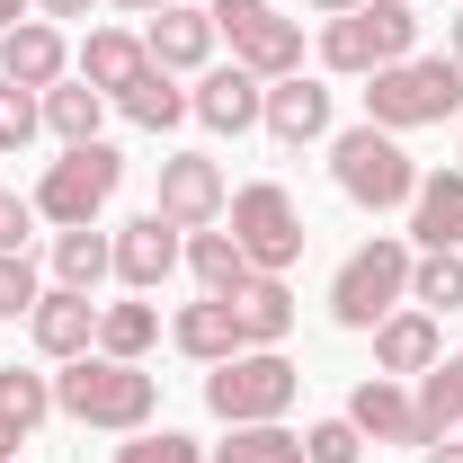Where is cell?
<instances>
[{
    "instance_id": "cell-1",
    "label": "cell",
    "mask_w": 463,
    "mask_h": 463,
    "mask_svg": "<svg viewBox=\"0 0 463 463\" xmlns=\"http://www.w3.org/2000/svg\"><path fill=\"white\" fill-rule=\"evenodd\" d=\"M54 410H62V419H80V428H116V437H134V428H152L161 383H152L143 365H125V356H71V365L54 374Z\"/></svg>"
},
{
    "instance_id": "cell-2",
    "label": "cell",
    "mask_w": 463,
    "mask_h": 463,
    "mask_svg": "<svg viewBox=\"0 0 463 463\" xmlns=\"http://www.w3.org/2000/svg\"><path fill=\"white\" fill-rule=\"evenodd\" d=\"M446 116H463V62H455V54L383 62V71H374V90H365V125H383V134L446 125Z\"/></svg>"
},
{
    "instance_id": "cell-3",
    "label": "cell",
    "mask_w": 463,
    "mask_h": 463,
    "mask_svg": "<svg viewBox=\"0 0 463 463\" xmlns=\"http://www.w3.org/2000/svg\"><path fill=\"white\" fill-rule=\"evenodd\" d=\"M294 392H303V374H294L277 347H241L223 356L214 374H205V410L223 419V428H259V419H286Z\"/></svg>"
},
{
    "instance_id": "cell-4",
    "label": "cell",
    "mask_w": 463,
    "mask_h": 463,
    "mask_svg": "<svg viewBox=\"0 0 463 463\" xmlns=\"http://www.w3.org/2000/svg\"><path fill=\"white\" fill-rule=\"evenodd\" d=\"M410 45H419L410 0H356L347 18L321 27V62H330V71H356V80H374L383 62H410Z\"/></svg>"
},
{
    "instance_id": "cell-5",
    "label": "cell",
    "mask_w": 463,
    "mask_h": 463,
    "mask_svg": "<svg viewBox=\"0 0 463 463\" xmlns=\"http://www.w3.org/2000/svg\"><path fill=\"white\" fill-rule=\"evenodd\" d=\"M330 170H339V187L365 205V214H383V205H410V196H419V170H410L402 134H383V125H347L339 143H330Z\"/></svg>"
},
{
    "instance_id": "cell-6",
    "label": "cell",
    "mask_w": 463,
    "mask_h": 463,
    "mask_svg": "<svg viewBox=\"0 0 463 463\" xmlns=\"http://www.w3.org/2000/svg\"><path fill=\"white\" fill-rule=\"evenodd\" d=\"M402 294H410V241H365L330 277V312H339V330H374V321H392Z\"/></svg>"
},
{
    "instance_id": "cell-7",
    "label": "cell",
    "mask_w": 463,
    "mask_h": 463,
    "mask_svg": "<svg viewBox=\"0 0 463 463\" xmlns=\"http://www.w3.org/2000/svg\"><path fill=\"white\" fill-rule=\"evenodd\" d=\"M116 187H125V152H108V143H71L54 170L36 178V214L45 223H99V205H108Z\"/></svg>"
},
{
    "instance_id": "cell-8",
    "label": "cell",
    "mask_w": 463,
    "mask_h": 463,
    "mask_svg": "<svg viewBox=\"0 0 463 463\" xmlns=\"http://www.w3.org/2000/svg\"><path fill=\"white\" fill-rule=\"evenodd\" d=\"M223 214H232V241L250 250V268H259V277H286L294 259H303V214H294V196L277 187V178L241 187Z\"/></svg>"
},
{
    "instance_id": "cell-9",
    "label": "cell",
    "mask_w": 463,
    "mask_h": 463,
    "mask_svg": "<svg viewBox=\"0 0 463 463\" xmlns=\"http://www.w3.org/2000/svg\"><path fill=\"white\" fill-rule=\"evenodd\" d=\"M205 18H214V36H232V62H241V71H259V80L303 71V27L277 18L268 0H214Z\"/></svg>"
},
{
    "instance_id": "cell-10",
    "label": "cell",
    "mask_w": 463,
    "mask_h": 463,
    "mask_svg": "<svg viewBox=\"0 0 463 463\" xmlns=\"http://www.w3.org/2000/svg\"><path fill=\"white\" fill-rule=\"evenodd\" d=\"M223 205H232V187H223V170L205 161V152H170L161 161V223H178V232H205V223H223Z\"/></svg>"
},
{
    "instance_id": "cell-11",
    "label": "cell",
    "mask_w": 463,
    "mask_h": 463,
    "mask_svg": "<svg viewBox=\"0 0 463 463\" xmlns=\"http://www.w3.org/2000/svg\"><path fill=\"white\" fill-rule=\"evenodd\" d=\"M347 428L374 437V446H419L428 455V428H419V402L402 392V374H365L356 402H347Z\"/></svg>"
},
{
    "instance_id": "cell-12",
    "label": "cell",
    "mask_w": 463,
    "mask_h": 463,
    "mask_svg": "<svg viewBox=\"0 0 463 463\" xmlns=\"http://www.w3.org/2000/svg\"><path fill=\"white\" fill-rule=\"evenodd\" d=\"M62 62H71V45H62L54 18H18V27L0 36V80H18V90H36V99L62 80Z\"/></svg>"
},
{
    "instance_id": "cell-13",
    "label": "cell",
    "mask_w": 463,
    "mask_h": 463,
    "mask_svg": "<svg viewBox=\"0 0 463 463\" xmlns=\"http://www.w3.org/2000/svg\"><path fill=\"white\" fill-rule=\"evenodd\" d=\"M178 250H187V241H178V223H161V214H134V223L116 232V277H125L134 294H152V286L178 268Z\"/></svg>"
},
{
    "instance_id": "cell-14",
    "label": "cell",
    "mask_w": 463,
    "mask_h": 463,
    "mask_svg": "<svg viewBox=\"0 0 463 463\" xmlns=\"http://www.w3.org/2000/svg\"><path fill=\"white\" fill-rule=\"evenodd\" d=\"M187 108L205 116L214 134H250L259 108H268V80H259V71H241V62H223V71H205V80H196V99H187Z\"/></svg>"
},
{
    "instance_id": "cell-15",
    "label": "cell",
    "mask_w": 463,
    "mask_h": 463,
    "mask_svg": "<svg viewBox=\"0 0 463 463\" xmlns=\"http://www.w3.org/2000/svg\"><path fill=\"white\" fill-rule=\"evenodd\" d=\"M259 125H268L277 143H321V134H330V90H321V80H303V71H286V80H268Z\"/></svg>"
},
{
    "instance_id": "cell-16",
    "label": "cell",
    "mask_w": 463,
    "mask_h": 463,
    "mask_svg": "<svg viewBox=\"0 0 463 463\" xmlns=\"http://www.w3.org/2000/svg\"><path fill=\"white\" fill-rule=\"evenodd\" d=\"M27 330H36L45 356L71 365V356H90V347H99V303H90V294H71V286H54L36 312H27Z\"/></svg>"
},
{
    "instance_id": "cell-17",
    "label": "cell",
    "mask_w": 463,
    "mask_h": 463,
    "mask_svg": "<svg viewBox=\"0 0 463 463\" xmlns=\"http://www.w3.org/2000/svg\"><path fill=\"white\" fill-rule=\"evenodd\" d=\"M143 54L161 62V71H196V62L214 54V18L205 9H152V27H143Z\"/></svg>"
},
{
    "instance_id": "cell-18",
    "label": "cell",
    "mask_w": 463,
    "mask_h": 463,
    "mask_svg": "<svg viewBox=\"0 0 463 463\" xmlns=\"http://www.w3.org/2000/svg\"><path fill=\"white\" fill-rule=\"evenodd\" d=\"M143 71H152V54H143V36H125V27H99V36L80 45V80H90L99 99H125Z\"/></svg>"
},
{
    "instance_id": "cell-19",
    "label": "cell",
    "mask_w": 463,
    "mask_h": 463,
    "mask_svg": "<svg viewBox=\"0 0 463 463\" xmlns=\"http://www.w3.org/2000/svg\"><path fill=\"white\" fill-rule=\"evenodd\" d=\"M170 339L187 347V356H196V365H223V356H241V312H232L223 294H205V303H187V312H178L170 321Z\"/></svg>"
},
{
    "instance_id": "cell-20",
    "label": "cell",
    "mask_w": 463,
    "mask_h": 463,
    "mask_svg": "<svg viewBox=\"0 0 463 463\" xmlns=\"http://www.w3.org/2000/svg\"><path fill=\"white\" fill-rule=\"evenodd\" d=\"M410 241H419V250H455L463 241V170L419 178V196H410Z\"/></svg>"
},
{
    "instance_id": "cell-21",
    "label": "cell",
    "mask_w": 463,
    "mask_h": 463,
    "mask_svg": "<svg viewBox=\"0 0 463 463\" xmlns=\"http://www.w3.org/2000/svg\"><path fill=\"white\" fill-rule=\"evenodd\" d=\"M446 347H437V312H392V321H374V365L383 374H428Z\"/></svg>"
},
{
    "instance_id": "cell-22",
    "label": "cell",
    "mask_w": 463,
    "mask_h": 463,
    "mask_svg": "<svg viewBox=\"0 0 463 463\" xmlns=\"http://www.w3.org/2000/svg\"><path fill=\"white\" fill-rule=\"evenodd\" d=\"M187 268H196V286L223 294V303L250 286V277H259V268H250V250H241L232 232H187Z\"/></svg>"
},
{
    "instance_id": "cell-23",
    "label": "cell",
    "mask_w": 463,
    "mask_h": 463,
    "mask_svg": "<svg viewBox=\"0 0 463 463\" xmlns=\"http://www.w3.org/2000/svg\"><path fill=\"white\" fill-rule=\"evenodd\" d=\"M232 312H241V339L250 347H277L294 330V294H286V277H250V286L232 294Z\"/></svg>"
},
{
    "instance_id": "cell-24",
    "label": "cell",
    "mask_w": 463,
    "mask_h": 463,
    "mask_svg": "<svg viewBox=\"0 0 463 463\" xmlns=\"http://www.w3.org/2000/svg\"><path fill=\"white\" fill-rule=\"evenodd\" d=\"M410 402H419L428 446H437V437H455V428H463V356H437V365L419 374V392H410Z\"/></svg>"
},
{
    "instance_id": "cell-25",
    "label": "cell",
    "mask_w": 463,
    "mask_h": 463,
    "mask_svg": "<svg viewBox=\"0 0 463 463\" xmlns=\"http://www.w3.org/2000/svg\"><path fill=\"white\" fill-rule=\"evenodd\" d=\"M99 116H108V99H99L90 80H54V90H45V125L62 134V152H71V143H99Z\"/></svg>"
},
{
    "instance_id": "cell-26",
    "label": "cell",
    "mask_w": 463,
    "mask_h": 463,
    "mask_svg": "<svg viewBox=\"0 0 463 463\" xmlns=\"http://www.w3.org/2000/svg\"><path fill=\"white\" fill-rule=\"evenodd\" d=\"M108 268H116V241H99L90 223H71V232L54 241V277H62L71 294H90L99 277H108Z\"/></svg>"
},
{
    "instance_id": "cell-27",
    "label": "cell",
    "mask_w": 463,
    "mask_h": 463,
    "mask_svg": "<svg viewBox=\"0 0 463 463\" xmlns=\"http://www.w3.org/2000/svg\"><path fill=\"white\" fill-rule=\"evenodd\" d=\"M161 339V312L152 303H108L99 312V356H125V365H143V347Z\"/></svg>"
},
{
    "instance_id": "cell-28",
    "label": "cell",
    "mask_w": 463,
    "mask_h": 463,
    "mask_svg": "<svg viewBox=\"0 0 463 463\" xmlns=\"http://www.w3.org/2000/svg\"><path fill=\"white\" fill-rule=\"evenodd\" d=\"M410 303L419 312H463V259L455 250H419L410 259Z\"/></svg>"
},
{
    "instance_id": "cell-29",
    "label": "cell",
    "mask_w": 463,
    "mask_h": 463,
    "mask_svg": "<svg viewBox=\"0 0 463 463\" xmlns=\"http://www.w3.org/2000/svg\"><path fill=\"white\" fill-rule=\"evenodd\" d=\"M116 108L134 116V125H152V134H161V125H178V116H187V90H170V71L152 62V71H143V80H134Z\"/></svg>"
},
{
    "instance_id": "cell-30",
    "label": "cell",
    "mask_w": 463,
    "mask_h": 463,
    "mask_svg": "<svg viewBox=\"0 0 463 463\" xmlns=\"http://www.w3.org/2000/svg\"><path fill=\"white\" fill-rule=\"evenodd\" d=\"M214 463H303V437H286L277 419H259V428H232V446Z\"/></svg>"
},
{
    "instance_id": "cell-31",
    "label": "cell",
    "mask_w": 463,
    "mask_h": 463,
    "mask_svg": "<svg viewBox=\"0 0 463 463\" xmlns=\"http://www.w3.org/2000/svg\"><path fill=\"white\" fill-rule=\"evenodd\" d=\"M45 410H54V383H45V374H18V365H0V419H9L18 437H27Z\"/></svg>"
},
{
    "instance_id": "cell-32",
    "label": "cell",
    "mask_w": 463,
    "mask_h": 463,
    "mask_svg": "<svg viewBox=\"0 0 463 463\" xmlns=\"http://www.w3.org/2000/svg\"><path fill=\"white\" fill-rule=\"evenodd\" d=\"M36 125H45V99H36V90H18V80H0V152H27V143H36Z\"/></svg>"
},
{
    "instance_id": "cell-33",
    "label": "cell",
    "mask_w": 463,
    "mask_h": 463,
    "mask_svg": "<svg viewBox=\"0 0 463 463\" xmlns=\"http://www.w3.org/2000/svg\"><path fill=\"white\" fill-rule=\"evenodd\" d=\"M116 463H205V446L178 428H134V446H116Z\"/></svg>"
},
{
    "instance_id": "cell-34",
    "label": "cell",
    "mask_w": 463,
    "mask_h": 463,
    "mask_svg": "<svg viewBox=\"0 0 463 463\" xmlns=\"http://www.w3.org/2000/svg\"><path fill=\"white\" fill-rule=\"evenodd\" d=\"M45 303V286H36V268H27V250L18 259H0V321H27Z\"/></svg>"
},
{
    "instance_id": "cell-35",
    "label": "cell",
    "mask_w": 463,
    "mask_h": 463,
    "mask_svg": "<svg viewBox=\"0 0 463 463\" xmlns=\"http://www.w3.org/2000/svg\"><path fill=\"white\" fill-rule=\"evenodd\" d=\"M356 446H365V437H356L347 419H321V428H303V463H356Z\"/></svg>"
},
{
    "instance_id": "cell-36",
    "label": "cell",
    "mask_w": 463,
    "mask_h": 463,
    "mask_svg": "<svg viewBox=\"0 0 463 463\" xmlns=\"http://www.w3.org/2000/svg\"><path fill=\"white\" fill-rule=\"evenodd\" d=\"M27 232H36V196H9V187H0V259H18Z\"/></svg>"
},
{
    "instance_id": "cell-37",
    "label": "cell",
    "mask_w": 463,
    "mask_h": 463,
    "mask_svg": "<svg viewBox=\"0 0 463 463\" xmlns=\"http://www.w3.org/2000/svg\"><path fill=\"white\" fill-rule=\"evenodd\" d=\"M36 9H45V18H90L99 0H36Z\"/></svg>"
},
{
    "instance_id": "cell-38",
    "label": "cell",
    "mask_w": 463,
    "mask_h": 463,
    "mask_svg": "<svg viewBox=\"0 0 463 463\" xmlns=\"http://www.w3.org/2000/svg\"><path fill=\"white\" fill-rule=\"evenodd\" d=\"M428 463H463V437H437V446H428Z\"/></svg>"
},
{
    "instance_id": "cell-39",
    "label": "cell",
    "mask_w": 463,
    "mask_h": 463,
    "mask_svg": "<svg viewBox=\"0 0 463 463\" xmlns=\"http://www.w3.org/2000/svg\"><path fill=\"white\" fill-rule=\"evenodd\" d=\"M18 18H27V0H0V36H9V27H18Z\"/></svg>"
},
{
    "instance_id": "cell-40",
    "label": "cell",
    "mask_w": 463,
    "mask_h": 463,
    "mask_svg": "<svg viewBox=\"0 0 463 463\" xmlns=\"http://www.w3.org/2000/svg\"><path fill=\"white\" fill-rule=\"evenodd\" d=\"M0 463H18V428L9 419H0Z\"/></svg>"
},
{
    "instance_id": "cell-41",
    "label": "cell",
    "mask_w": 463,
    "mask_h": 463,
    "mask_svg": "<svg viewBox=\"0 0 463 463\" xmlns=\"http://www.w3.org/2000/svg\"><path fill=\"white\" fill-rule=\"evenodd\" d=\"M116 9H134V18H152V9H170V0H116Z\"/></svg>"
},
{
    "instance_id": "cell-42",
    "label": "cell",
    "mask_w": 463,
    "mask_h": 463,
    "mask_svg": "<svg viewBox=\"0 0 463 463\" xmlns=\"http://www.w3.org/2000/svg\"><path fill=\"white\" fill-rule=\"evenodd\" d=\"M312 9H321V18H347V9H356V0H312Z\"/></svg>"
},
{
    "instance_id": "cell-43",
    "label": "cell",
    "mask_w": 463,
    "mask_h": 463,
    "mask_svg": "<svg viewBox=\"0 0 463 463\" xmlns=\"http://www.w3.org/2000/svg\"><path fill=\"white\" fill-rule=\"evenodd\" d=\"M446 54H455V62H463V18H455V45H446Z\"/></svg>"
},
{
    "instance_id": "cell-44",
    "label": "cell",
    "mask_w": 463,
    "mask_h": 463,
    "mask_svg": "<svg viewBox=\"0 0 463 463\" xmlns=\"http://www.w3.org/2000/svg\"><path fill=\"white\" fill-rule=\"evenodd\" d=\"M455 134H463V116H455Z\"/></svg>"
}]
</instances>
